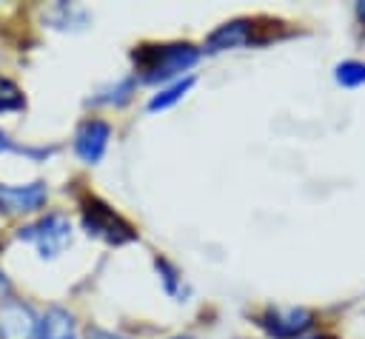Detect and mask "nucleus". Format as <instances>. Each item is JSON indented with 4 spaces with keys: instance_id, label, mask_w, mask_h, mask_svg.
Wrapping results in <instances>:
<instances>
[{
    "instance_id": "9d476101",
    "label": "nucleus",
    "mask_w": 365,
    "mask_h": 339,
    "mask_svg": "<svg viewBox=\"0 0 365 339\" xmlns=\"http://www.w3.org/2000/svg\"><path fill=\"white\" fill-rule=\"evenodd\" d=\"M191 85H194V77H180V80H174L171 85H165L160 94H154V97L148 100V111H163V108L174 105L177 100L185 97V91H188Z\"/></svg>"
},
{
    "instance_id": "1a4fd4ad",
    "label": "nucleus",
    "mask_w": 365,
    "mask_h": 339,
    "mask_svg": "<svg viewBox=\"0 0 365 339\" xmlns=\"http://www.w3.org/2000/svg\"><path fill=\"white\" fill-rule=\"evenodd\" d=\"M37 339H77V330H74V319L68 311L63 308H48L46 316L40 319V328H37Z\"/></svg>"
},
{
    "instance_id": "7ed1b4c3",
    "label": "nucleus",
    "mask_w": 365,
    "mask_h": 339,
    "mask_svg": "<svg viewBox=\"0 0 365 339\" xmlns=\"http://www.w3.org/2000/svg\"><path fill=\"white\" fill-rule=\"evenodd\" d=\"M17 236L31 242L43 259H54L71 242V222L63 214H46L43 219L20 228Z\"/></svg>"
},
{
    "instance_id": "4468645a",
    "label": "nucleus",
    "mask_w": 365,
    "mask_h": 339,
    "mask_svg": "<svg viewBox=\"0 0 365 339\" xmlns=\"http://www.w3.org/2000/svg\"><path fill=\"white\" fill-rule=\"evenodd\" d=\"M88 339H120V336L106 333V330H88Z\"/></svg>"
},
{
    "instance_id": "f3484780",
    "label": "nucleus",
    "mask_w": 365,
    "mask_h": 339,
    "mask_svg": "<svg viewBox=\"0 0 365 339\" xmlns=\"http://www.w3.org/2000/svg\"><path fill=\"white\" fill-rule=\"evenodd\" d=\"M356 14H359V20L365 23V3H359V6H356Z\"/></svg>"
},
{
    "instance_id": "423d86ee",
    "label": "nucleus",
    "mask_w": 365,
    "mask_h": 339,
    "mask_svg": "<svg viewBox=\"0 0 365 339\" xmlns=\"http://www.w3.org/2000/svg\"><path fill=\"white\" fill-rule=\"evenodd\" d=\"M40 322L23 302L0 305V339H37Z\"/></svg>"
},
{
    "instance_id": "dca6fc26",
    "label": "nucleus",
    "mask_w": 365,
    "mask_h": 339,
    "mask_svg": "<svg viewBox=\"0 0 365 339\" xmlns=\"http://www.w3.org/2000/svg\"><path fill=\"white\" fill-rule=\"evenodd\" d=\"M9 288H11V285H9V279H6V273L0 271V296H6V293H9Z\"/></svg>"
},
{
    "instance_id": "ddd939ff",
    "label": "nucleus",
    "mask_w": 365,
    "mask_h": 339,
    "mask_svg": "<svg viewBox=\"0 0 365 339\" xmlns=\"http://www.w3.org/2000/svg\"><path fill=\"white\" fill-rule=\"evenodd\" d=\"M157 271H163V279H165V288L174 293L177 291V271L165 262V259H157Z\"/></svg>"
},
{
    "instance_id": "0eeeda50",
    "label": "nucleus",
    "mask_w": 365,
    "mask_h": 339,
    "mask_svg": "<svg viewBox=\"0 0 365 339\" xmlns=\"http://www.w3.org/2000/svg\"><path fill=\"white\" fill-rule=\"evenodd\" d=\"M108 137H111V128L108 122L103 120H86L74 137V151L83 162H97L103 154H106V145H108Z\"/></svg>"
},
{
    "instance_id": "6ab92c4d",
    "label": "nucleus",
    "mask_w": 365,
    "mask_h": 339,
    "mask_svg": "<svg viewBox=\"0 0 365 339\" xmlns=\"http://www.w3.org/2000/svg\"><path fill=\"white\" fill-rule=\"evenodd\" d=\"M174 339H188V336H174Z\"/></svg>"
},
{
    "instance_id": "20e7f679",
    "label": "nucleus",
    "mask_w": 365,
    "mask_h": 339,
    "mask_svg": "<svg viewBox=\"0 0 365 339\" xmlns=\"http://www.w3.org/2000/svg\"><path fill=\"white\" fill-rule=\"evenodd\" d=\"M259 325L274 339H297L314 325V313L308 308H268L259 316Z\"/></svg>"
},
{
    "instance_id": "a211bd4d",
    "label": "nucleus",
    "mask_w": 365,
    "mask_h": 339,
    "mask_svg": "<svg viewBox=\"0 0 365 339\" xmlns=\"http://www.w3.org/2000/svg\"><path fill=\"white\" fill-rule=\"evenodd\" d=\"M311 339H334V336H311Z\"/></svg>"
},
{
    "instance_id": "39448f33",
    "label": "nucleus",
    "mask_w": 365,
    "mask_h": 339,
    "mask_svg": "<svg viewBox=\"0 0 365 339\" xmlns=\"http://www.w3.org/2000/svg\"><path fill=\"white\" fill-rule=\"evenodd\" d=\"M46 199H48V191L43 182H29V185L0 182V214H31L43 208Z\"/></svg>"
},
{
    "instance_id": "2eb2a0df",
    "label": "nucleus",
    "mask_w": 365,
    "mask_h": 339,
    "mask_svg": "<svg viewBox=\"0 0 365 339\" xmlns=\"http://www.w3.org/2000/svg\"><path fill=\"white\" fill-rule=\"evenodd\" d=\"M14 145H11V140H9V134L6 131H0V151H11Z\"/></svg>"
},
{
    "instance_id": "f257e3e1",
    "label": "nucleus",
    "mask_w": 365,
    "mask_h": 339,
    "mask_svg": "<svg viewBox=\"0 0 365 339\" xmlns=\"http://www.w3.org/2000/svg\"><path fill=\"white\" fill-rule=\"evenodd\" d=\"M137 71L145 83H163L182 71H188L200 60V48L191 43H168V46H140L134 54Z\"/></svg>"
},
{
    "instance_id": "f03ea898",
    "label": "nucleus",
    "mask_w": 365,
    "mask_h": 339,
    "mask_svg": "<svg viewBox=\"0 0 365 339\" xmlns=\"http://www.w3.org/2000/svg\"><path fill=\"white\" fill-rule=\"evenodd\" d=\"M83 228L97 236L106 239L108 245H125L131 239H137V231L131 228V222H125L114 208H108L103 199H83Z\"/></svg>"
},
{
    "instance_id": "9b49d317",
    "label": "nucleus",
    "mask_w": 365,
    "mask_h": 339,
    "mask_svg": "<svg viewBox=\"0 0 365 339\" xmlns=\"http://www.w3.org/2000/svg\"><path fill=\"white\" fill-rule=\"evenodd\" d=\"M334 77H336L339 85H348V88L362 85V83H365V63H359V60H345V63L336 66Z\"/></svg>"
},
{
    "instance_id": "6e6552de",
    "label": "nucleus",
    "mask_w": 365,
    "mask_h": 339,
    "mask_svg": "<svg viewBox=\"0 0 365 339\" xmlns=\"http://www.w3.org/2000/svg\"><path fill=\"white\" fill-rule=\"evenodd\" d=\"M251 34H254V23L248 17L222 23L220 28H214L205 37V51L208 54H217V51H225V48H240V46L251 43Z\"/></svg>"
},
{
    "instance_id": "f8f14e48",
    "label": "nucleus",
    "mask_w": 365,
    "mask_h": 339,
    "mask_svg": "<svg viewBox=\"0 0 365 339\" xmlns=\"http://www.w3.org/2000/svg\"><path fill=\"white\" fill-rule=\"evenodd\" d=\"M17 108H23V91L9 77H0V111H17Z\"/></svg>"
}]
</instances>
